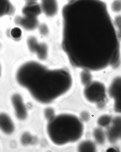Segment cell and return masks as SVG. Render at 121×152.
Returning a JSON list of instances; mask_svg holds the SVG:
<instances>
[{
    "mask_svg": "<svg viewBox=\"0 0 121 152\" xmlns=\"http://www.w3.org/2000/svg\"><path fill=\"white\" fill-rule=\"evenodd\" d=\"M39 31L40 34L42 35H47L49 32L48 27L45 24H42L39 27Z\"/></svg>",
    "mask_w": 121,
    "mask_h": 152,
    "instance_id": "603a6c76",
    "label": "cell"
},
{
    "mask_svg": "<svg viewBox=\"0 0 121 152\" xmlns=\"http://www.w3.org/2000/svg\"><path fill=\"white\" fill-rule=\"evenodd\" d=\"M95 144L90 141H85L82 142L78 147V151L81 152H94L96 151Z\"/></svg>",
    "mask_w": 121,
    "mask_h": 152,
    "instance_id": "5bb4252c",
    "label": "cell"
},
{
    "mask_svg": "<svg viewBox=\"0 0 121 152\" xmlns=\"http://www.w3.org/2000/svg\"><path fill=\"white\" fill-rule=\"evenodd\" d=\"M93 137L98 144H103L105 141V135L104 132L100 129H96L93 131Z\"/></svg>",
    "mask_w": 121,
    "mask_h": 152,
    "instance_id": "9a60e30c",
    "label": "cell"
},
{
    "mask_svg": "<svg viewBox=\"0 0 121 152\" xmlns=\"http://www.w3.org/2000/svg\"><path fill=\"white\" fill-rule=\"evenodd\" d=\"M27 44L29 50L31 52L35 53L39 43L35 37L31 36L27 39Z\"/></svg>",
    "mask_w": 121,
    "mask_h": 152,
    "instance_id": "e0dca14e",
    "label": "cell"
},
{
    "mask_svg": "<svg viewBox=\"0 0 121 152\" xmlns=\"http://www.w3.org/2000/svg\"><path fill=\"white\" fill-rule=\"evenodd\" d=\"M84 127L82 121L69 114L55 116L49 120L47 134L53 143L63 145L77 141L81 137Z\"/></svg>",
    "mask_w": 121,
    "mask_h": 152,
    "instance_id": "3957f363",
    "label": "cell"
},
{
    "mask_svg": "<svg viewBox=\"0 0 121 152\" xmlns=\"http://www.w3.org/2000/svg\"><path fill=\"white\" fill-rule=\"evenodd\" d=\"M12 101L17 118L20 120L25 119L27 117V110L21 96L19 94H14Z\"/></svg>",
    "mask_w": 121,
    "mask_h": 152,
    "instance_id": "8992f818",
    "label": "cell"
},
{
    "mask_svg": "<svg viewBox=\"0 0 121 152\" xmlns=\"http://www.w3.org/2000/svg\"><path fill=\"white\" fill-rule=\"evenodd\" d=\"M16 77L20 85L43 104L50 103L65 94L72 85V77L68 71L49 69L36 61L23 64L18 69Z\"/></svg>",
    "mask_w": 121,
    "mask_h": 152,
    "instance_id": "7a4b0ae2",
    "label": "cell"
},
{
    "mask_svg": "<svg viewBox=\"0 0 121 152\" xmlns=\"http://www.w3.org/2000/svg\"><path fill=\"white\" fill-rule=\"evenodd\" d=\"M111 9L113 12L118 13L121 12V0H114L111 4Z\"/></svg>",
    "mask_w": 121,
    "mask_h": 152,
    "instance_id": "d6986e66",
    "label": "cell"
},
{
    "mask_svg": "<svg viewBox=\"0 0 121 152\" xmlns=\"http://www.w3.org/2000/svg\"><path fill=\"white\" fill-rule=\"evenodd\" d=\"M1 66H0V76H1Z\"/></svg>",
    "mask_w": 121,
    "mask_h": 152,
    "instance_id": "83f0119b",
    "label": "cell"
},
{
    "mask_svg": "<svg viewBox=\"0 0 121 152\" xmlns=\"http://www.w3.org/2000/svg\"><path fill=\"white\" fill-rule=\"evenodd\" d=\"M54 112L52 109L48 108L46 109L45 111V117L49 120L53 118L55 116L54 115Z\"/></svg>",
    "mask_w": 121,
    "mask_h": 152,
    "instance_id": "cb8c5ba5",
    "label": "cell"
},
{
    "mask_svg": "<svg viewBox=\"0 0 121 152\" xmlns=\"http://www.w3.org/2000/svg\"><path fill=\"white\" fill-rule=\"evenodd\" d=\"M114 99V109L115 111L121 113V95Z\"/></svg>",
    "mask_w": 121,
    "mask_h": 152,
    "instance_id": "7402d4cb",
    "label": "cell"
},
{
    "mask_svg": "<svg viewBox=\"0 0 121 152\" xmlns=\"http://www.w3.org/2000/svg\"><path fill=\"white\" fill-rule=\"evenodd\" d=\"M15 23L27 30H33L38 26L39 22L37 18H33L24 16H17L15 19Z\"/></svg>",
    "mask_w": 121,
    "mask_h": 152,
    "instance_id": "52a82bcc",
    "label": "cell"
},
{
    "mask_svg": "<svg viewBox=\"0 0 121 152\" xmlns=\"http://www.w3.org/2000/svg\"><path fill=\"white\" fill-rule=\"evenodd\" d=\"M40 5L42 11L48 17H53L58 12V5L57 0H41Z\"/></svg>",
    "mask_w": 121,
    "mask_h": 152,
    "instance_id": "9c48e42d",
    "label": "cell"
},
{
    "mask_svg": "<svg viewBox=\"0 0 121 152\" xmlns=\"http://www.w3.org/2000/svg\"><path fill=\"white\" fill-rule=\"evenodd\" d=\"M15 127L13 122L8 115L5 113L0 114V129L7 134L13 132Z\"/></svg>",
    "mask_w": 121,
    "mask_h": 152,
    "instance_id": "30bf717a",
    "label": "cell"
},
{
    "mask_svg": "<svg viewBox=\"0 0 121 152\" xmlns=\"http://www.w3.org/2000/svg\"><path fill=\"white\" fill-rule=\"evenodd\" d=\"M110 96L113 99L121 95V77H117L112 82L108 90Z\"/></svg>",
    "mask_w": 121,
    "mask_h": 152,
    "instance_id": "8fae6325",
    "label": "cell"
},
{
    "mask_svg": "<svg viewBox=\"0 0 121 152\" xmlns=\"http://www.w3.org/2000/svg\"><path fill=\"white\" fill-rule=\"evenodd\" d=\"M112 122V124L107 129L106 134L109 142L114 143L121 139V116L116 117Z\"/></svg>",
    "mask_w": 121,
    "mask_h": 152,
    "instance_id": "5b68a950",
    "label": "cell"
},
{
    "mask_svg": "<svg viewBox=\"0 0 121 152\" xmlns=\"http://www.w3.org/2000/svg\"><path fill=\"white\" fill-rule=\"evenodd\" d=\"M42 10L40 5L36 1L26 2V4L22 10L24 16L37 18L41 14Z\"/></svg>",
    "mask_w": 121,
    "mask_h": 152,
    "instance_id": "ba28073f",
    "label": "cell"
},
{
    "mask_svg": "<svg viewBox=\"0 0 121 152\" xmlns=\"http://www.w3.org/2000/svg\"><path fill=\"white\" fill-rule=\"evenodd\" d=\"M82 118L85 121L88 120L89 118L88 113L86 112L83 113V114H82Z\"/></svg>",
    "mask_w": 121,
    "mask_h": 152,
    "instance_id": "484cf974",
    "label": "cell"
},
{
    "mask_svg": "<svg viewBox=\"0 0 121 152\" xmlns=\"http://www.w3.org/2000/svg\"><path fill=\"white\" fill-rule=\"evenodd\" d=\"M114 24L118 29L121 28V15L117 16L115 18Z\"/></svg>",
    "mask_w": 121,
    "mask_h": 152,
    "instance_id": "d4e9b609",
    "label": "cell"
},
{
    "mask_svg": "<svg viewBox=\"0 0 121 152\" xmlns=\"http://www.w3.org/2000/svg\"><path fill=\"white\" fill-rule=\"evenodd\" d=\"M62 16V48L73 66L96 71L118 64L120 39L105 2L71 0Z\"/></svg>",
    "mask_w": 121,
    "mask_h": 152,
    "instance_id": "6da1fadb",
    "label": "cell"
},
{
    "mask_svg": "<svg viewBox=\"0 0 121 152\" xmlns=\"http://www.w3.org/2000/svg\"><path fill=\"white\" fill-rule=\"evenodd\" d=\"M48 47L46 44L40 43L35 53L39 59L44 60L47 59L48 54Z\"/></svg>",
    "mask_w": 121,
    "mask_h": 152,
    "instance_id": "4fadbf2b",
    "label": "cell"
},
{
    "mask_svg": "<svg viewBox=\"0 0 121 152\" xmlns=\"http://www.w3.org/2000/svg\"><path fill=\"white\" fill-rule=\"evenodd\" d=\"M15 11L14 7L9 0H0V17L11 15Z\"/></svg>",
    "mask_w": 121,
    "mask_h": 152,
    "instance_id": "7c38bea8",
    "label": "cell"
},
{
    "mask_svg": "<svg viewBox=\"0 0 121 152\" xmlns=\"http://www.w3.org/2000/svg\"><path fill=\"white\" fill-rule=\"evenodd\" d=\"M112 121L111 116L108 115H104L98 119V123L101 127H106L109 126Z\"/></svg>",
    "mask_w": 121,
    "mask_h": 152,
    "instance_id": "ac0fdd59",
    "label": "cell"
},
{
    "mask_svg": "<svg viewBox=\"0 0 121 152\" xmlns=\"http://www.w3.org/2000/svg\"><path fill=\"white\" fill-rule=\"evenodd\" d=\"M89 70L83 69L80 73V80L84 86L88 85L91 82L92 76Z\"/></svg>",
    "mask_w": 121,
    "mask_h": 152,
    "instance_id": "2e32d148",
    "label": "cell"
},
{
    "mask_svg": "<svg viewBox=\"0 0 121 152\" xmlns=\"http://www.w3.org/2000/svg\"><path fill=\"white\" fill-rule=\"evenodd\" d=\"M118 32L117 33V34H118V35L120 39H121V28H119Z\"/></svg>",
    "mask_w": 121,
    "mask_h": 152,
    "instance_id": "4316f807",
    "label": "cell"
},
{
    "mask_svg": "<svg viewBox=\"0 0 121 152\" xmlns=\"http://www.w3.org/2000/svg\"><path fill=\"white\" fill-rule=\"evenodd\" d=\"M32 137L30 134L28 133H24L22 135L21 138L22 144L23 145H27L32 142Z\"/></svg>",
    "mask_w": 121,
    "mask_h": 152,
    "instance_id": "44dd1931",
    "label": "cell"
},
{
    "mask_svg": "<svg viewBox=\"0 0 121 152\" xmlns=\"http://www.w3.org/2000/svg\"><path fill=\"white\" fill-rule=\"evenodd\" d=\"M10 34L11 36L14 39H19L21 37L22 30L19 27H14L11 30Z\"/></svg>",
    "mask_w": 121,
    "mask_h": 152,
    "instance_id": "ffe728a7",
    "label": "cell"
},
{
    "mask_svg": "<svg viewBox=\"0 0 121 152\" xmlns=\"http://www.w3.org/2000/svg\"><path fill=\"white\" fill-rule=\"evenodd\" d=\"M84 94L86 99L98 105H104L106 97V88L104 84L98 81L91 82L85 86Z\"/></svg>",
    "mask_w": 121,
    "mask_h": 152,
    "instance_id": "277c9868",
    "label": "cell"
}]
</instances>
